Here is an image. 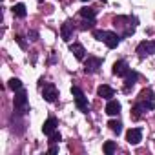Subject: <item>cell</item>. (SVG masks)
Returning <instances> with one entry per match:
<instances>
[{"label": "cell", "instance_id": "cell-1", "mask_svg": "<svg viewBox=\"0 0 155 155\" xmlns=\"http://www.w3.org/2000/svg\"><path fill=\"white\" fill-rule=\"evenodd\" d=\"M93 37L97 40H102L110 49H115L119 46V42H120V37L117 33H113V31H101V29H97V31H93Z\"/></svg>", "mask_w": 155, "mask_h": 155}, {"label": "cell", "instance_id": "cell-2", "mask_svg": "<svg viewBox=\"0 0 155 155\" xmlns=\"http://www.w3.org/2000/svg\"><path fill=\"white\" fill-rule=\"evenodd\" d=\"M71 93H73V97H75V104H77V108H79L81 111H88V110H90L88 97L84 95V91H82L81 88L73 86V88H71Z\"/></svg>", "mask_w": 155, "mask_h": 155}, {"label": "cell", "instance_id": "cell-3", "mask_svg": "<svg viewBox=\"0 0 155 155\" xmlns=\"http://www.w3.org/2000/svg\"><path fill=\"white\" fill-rule=\"evenodd\" d=\"M15 110L20 111V113H26L29 110V106H28V93L24 90H18L15 93Z\"/></svg>", "mask_w": 155, "mask_h": 155}, {"label": "cell", "instance_id": "cell-4", "mask_svg": "<svg viewBox=\"0 0 155 155\" xmlns=\"http://www.w3.org/2000/svg\"><path fill=\"white\" fill-rule=\"evenodd\" d=\"M139 104L148 111V110H155V97H153V91L148 88V90H144L142 93H140V101H139Z\"/></svg>", "mask_w": 155, "mask_h": 155}, {"label": "cell", "instance_id": "cell-5", "mask_svg": "<svg viewBox=\"0 0 155 155\" xmlns=\"http://www.w3.org/2000/svg\"><path fill=\"white\" fill-rule=\"evenodd\" d=\"M42 97H44L48 102H55L57 97H58V90H57V86L51 84V82L44 84V88H42Z\"/></svg>", "mask_w": 155, "mask_h": 155}, {"label": "cell", "instance_id": "cell-6", "mask_svg": "<svg viewBox=\"0 0 155 155\" xmlns=\"http://www.w3.org/2000/svg\"><path fill=\"white\" fill-rule=\"evenodd\" d=\"M137 53H139L140 58H144V57L155 53V42H151V40H142V42L137 46Z\"/></svg>", "mask_w": 155, "mask_h": 155}, {"label": "cell", "instance_id": "cell-7", "mask_svg": "<svg viewBox=\"0 0 155 155\" xmlns=\"http://www.w3.org/2000/svg\"><path fill=\"white\" fill-rule=\"evenodd\" d=\"M101 66H102V58H99V57H88V60L84 62V71L86 73H97Z\"/></svg>", "mask_w": 155, "mask_h": 155}, {"label": "cell", "instance_id": "cell-8", "mask_svg": "<svg viewBox=\"0 0 155 155\" xmlns=\"http://www.w3.org/2000/svg\"><path fill=\"white\" fill-rule=\"evenodd\" d=\"M113 73H115L117 77H126V75L130 73L128 62H126V60H117V62L113 64Z\"/></svg>", "mask_w": 155, "mask_h": 155}, {"label": "cell", "instance_id": "cell-9", "mask_svg": "<svg viewBox=\"0 0 155 155\" xmlns=\"http://www.w3.org/2000/svg\"><path fill=\"white\" fill-rule=\"evenodd\" d=\"M126 139H128L130 144H139V142L142 140V130H140V128H131V130H128Z\"/></svg>", "mask_w": 155, "mask_h": 155}, {"label": "cell", "instance_id": "cell-10", "mask_svg": "<svg viewBox=\"0 0 155 155\" xmlns=\"http://www.w3.org/2000/svg\"><path fill=\"white\" fill-rule=\"evenodd\" d=\"M60 37H62V40H66V42L71 40V37H73V24H71V20H66V22L62 24V28H60Z\"/></svg>", "mask_w": 155, "mask_h": 155}, {"label": "cell", "instance_id": "cell-11", "mask_svg": "<svg viewBox=\"0 0 155 155\" xmlns=\"http://www.w3.org/2000/svg\"><path fill=\"white\" fill-rule=\"evenodd\" d=\"M69 51L75 55L77 60H84V57H86V49H84L82 44H71L69 46Z\"/></svg>", "mask_w": 155, "mask_h": 155}, {"label": "cell", "instance_id": "cell-12", "mask_svg": "<svg viewBox=\"0 0 155 155\" xmlns=\"http://www.w3.org/2000/svg\"><path fill=\"white\" fill-rule=\"evenodd\" d=\"M104 111H106L108 115H111V117H113V115H119V113H120V102H117V101H113V99L108 101Z\"/></svg>", "mask_w": 155, "mask_h": 155}, {"label": "cell", "instance_id": "cell-13", "mask_svg": "<svg viewBox=\"0 0 155 155\" xmlns=\"http://www.w3.org/2000/svg\"><path fill=\"white\" fill-rule=\"evenodd\" d=\"M97 93H99L102 99H106V101H111V97H115V90L110 88V86H106V84H102V86L97 90Z\"/></svg>", "mask_w": 155, "mask_h": 155}, {"label": "cell", "instance_id": "cell-14", "mask_svg": "<svg viewBox=\"0 0 155 155\" xmlns=\"http://www.w3.org/2000/svg\"><path fill=\"white\" fill-rule=\"evenodd\" d=\"M57 124H58V122H57V119H55V117H49V119L44 122V126H42V131H44L46 135H51V133L57 130Z\"/></svg>", "mask_w": 155, "mask_h": 155}, {"label": "cell", "instance_id": "cell-15", "mask_svg": "<svg viewBox=\"0 0 155 155\" xmlns=\"http://www.w3.org/2000/svg\"><path fill=\"white\" fill-rule=\"evenodd\" d=\"M137 79H139V75H137L135 71H130V73L126 75V82H124V91H126V93L130 91V88H133V86H135Z\"/></svg>", "mask_w": 155, "mask_h": 155}, {"label": "cell", "instance_id": "cell-16", "mask_svg": "<svg viewBox=\"0 0 155 155\" xmlns=\"http://www.w3.org/2000/svg\"><path fill=\"white\" fill-rule=\"evenodd\" d=\"M95 15H97V9H93V8H82L81 9V17L86 20H95Z\"/></svg>", "mask_w": 155, "mask_h": 155}, {"label": "cell", "instance_id": "cell-17", "mask_svg": "<svg viewBox=\"0 0 155 155\" xmlns=\"http://www.w3.org/2000/svg\"><path fill=\"white\" fill-rule=\"evenodd\" d=\"M13 13H15V17H18V18H24V17L28 15L24 4H15V6H13Z\"/></svg>", "mask_w": 155, "mask_h": 155}, {"label": "cell", "instance_id": "cell-18", "mask_svg": "<svg viewBox=\"0 0 155 155\" xmlns=\"http://www.w3.org/2000/svg\"><path fill=\"white\" fill-rule=\"evenodd\" d=\"M108 126H110V130H111L113 133H117V135H120V133H122V124H120L119 120H110V122H108Z\"/></svg>", "mask_w": 155, "mask_h": 155}, {"label": "cell", "instance_id": "cell-19", "mask_svg": "<svg viewBox=\"0 0 155 155\" xmlns=\"http://www.w3.org/2000/svg\"><path fill=\"white\" fill-rule=\"evenodd\" d=\"M8 86H9L13 91H18V90H22V82H20L18 79H11V81L8 82Z\"/></svg>", "mask_w": 155, "mask_h": 155}, {"label": "cell", "instance_id": "cell-20", "mask_svg": "<svg viewBox=\"0 0 155 155\" xmlns=\"http://www.w3.org/2000/svg\"><path fill=\"white\" fill-rule=\"evenodd\" d=\"M115 148H117V144H115L113 140H108V142L104 144V153H106V155H111V153L115 151Z\"/></svg>", "mask_w": 155, "mask_h": 155}, {"label": "cell", "instance_id": "cell-21", "mask_svg": "<svg viewBox=\"0 0 155 155\" xmlns=\"http://www.w3.org/2000/svg\"><path fill=\"white\" fill-rule=\"evenodd\" d=\"M58 140H60V133L53 131V133L49 135V142H53V144H55V142H58Z\"/></svg>", "mask_w": 155, "mask_h": 155}, {"label": "cell", "instance_id": "cell-22", "mask_svg": "<svg viewBox=\"0 0 155 155\" xmlns=\"http://www.w3.org/2000/svg\"><path fill=\"white\" fill-rule=\"evenodd\" d=\"M15 38H17V42L20 44V48H26V42H24V37H20V35H17Z\"/></svg>", "mask_w": 155, "mask_h": 155}, {"label": "cell", "instance_id": "cell-23", "mask_svg": "<svg viewBox=\"0 0 155 155\" xmlns=\"http://www.w3.org/2000/svg\"><path fill=\"white\" fill-rule=\"evenodd\" d=\"M57 151H58V148H57V146H51V148H49V153H51V155H55Z\"/></svg>", "mask_w": 155, "mask_h": 155}, {"label": "cell", "instance_id": "cell-24", "mask_svg": "<svg viewBox=\"0 0 155 155\" xmlns=\"http://www.w3.org/2000/svg\"><path fill=\"white\" fill-rule=\"evenodd\" d=\"M29 37H31V40H37V31H31Z\"/></svg>", "mask_w": 155, "mask_h": 155}, {"label": "cell", "instance_id": "cell-25", "mask_svg": "<svg viewBox=\"0 0 155 155\" xmlns=\"http://www.w3.org/2000/svg\"><path fill=\"white\" fill-rule=\"evenodd\" d=\"M82 2H90V0H82Z\"/></svg>", "mask_w": 155, "mask_h": 155}]
</instances>
